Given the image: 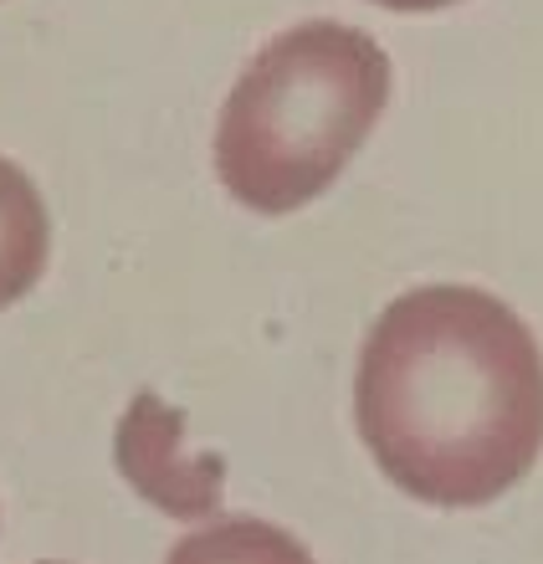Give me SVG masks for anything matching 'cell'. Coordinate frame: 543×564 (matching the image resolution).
I'll use <instances>...</instances> for the list:
<instances>
[{"label":"cell","instance_id":"6da1fadb","mask_svg":"<svg viewBox=\"0 0 543 564\" xmlns=\"http://www.w3.org/2000/svg\"><path fill=\"white\" fill-rule=\"evenodd\" d=\"M354 411L395 488L436 508L492 503L543 452V349L482 288H415L369 328Z\"/></svg>","mask_w":543,"mask_h":564},{"label":"cell","instance_id":"7a4b0ae2","mask_svg":"<svg viewBox=\"0 0 543 564\" xmlns=\"http://www.w3.org/2000/svg\"><path fill=\"white\" fill-rule=\"evenodd\" d=\"M390 104V57L344 21L262 46L220 108L216 175L241 206L287 216L324 195Z\"/></svg>","mask_w":543,"mask_h":564},{"label":"cell","instance_id":"3957f363","mask_svg":"<svg viewBox=\"0 0 543 564\" xmlns=\"http://www.w3.org/2000/svg\"><path fill=\"white\" fill-rule=\"evenodd\" d=\"M46 252H52V221H46L42 191L26 180V170L0 160V308H11L15 297L36 288V278L46 272Z\"/></svg>","mask_w":543,"mask_h":564},{"label":"cell","instance_id":"277c9868","mask_svg":"<svg viewBox=\"0 0 543 564\" xmlns=\"http://www.w3.org/2000/svg\"><path fill=\"white\" fill-rule=\"evenodd\" d=\"M164 564H313V554L287 529L262 519H220L180 539Z\"/></svg>","mask_w":543,"mask_h":564},{"label":"cell","instance_id":"5b68a950","mask_svg":"<svg viewBox=\"0 0 543 564\" xmlns=\"http://www.w3.org/2000/svg\"><path fill=\"white\" fill-rule=\"evenodd\" d=\"M369 6H384V11H441V6H456V0H369Z\"/></svg>","mask_w":543,"mask_h":564}]
</instances>
